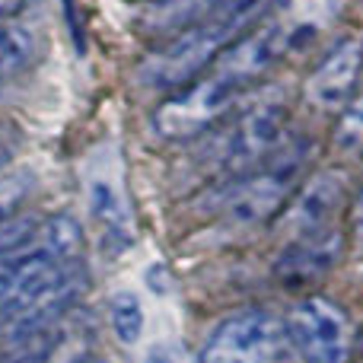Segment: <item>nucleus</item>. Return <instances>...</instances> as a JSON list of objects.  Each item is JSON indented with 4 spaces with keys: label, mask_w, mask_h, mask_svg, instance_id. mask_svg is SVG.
Returning a JSON list of instances; mask_svg holds the SVG:
<instances>
[{
    "label": "nucleus",
    "mask_w": 363,
    "mask_h": 363,
    "mask_svg": "<svg viewBox=\"0 0 363 363\" xmlns=\"http://www.w3.org/2000/svg\"><path fill=\"white\" fill-rule=\"evenodd\" d=\"M144 363H194V360L176 341H163V345H153L150 351H147Z\"/></svg>",
    "instance_id": "f3484780"
},
{
    "label": "nucleus",
    "mask_w": 363,
    "mask_h": 363,
    "mask_svg": "<svg viewBox=\"0 0 363 363\" xmlns=\"http://www.w3.org/2000/svg\"><path fill=\"white\" fill-rule=\"evenodd\" d=\"M284 131L287 106L281 99H258L226 128L220 140V166L233 176H245L284 144Z\"/></svg>",
    "instance_id": "423d86ee"
},
{
    "label": "nucleus",
    "mask_w": 363,
    "mask_h": 363,
    "mask_svg": "<svg viewBox=\"0 0 363 363\" xmlns=\"http://www.w3.org/2000/svg\"><path fill=\"white\" fill-rule=\"evenodd\" d=\"M29 191H32L29 176H4L0 179V223L19 217V211H23Z\"/></svg>",
    "instance_id": "dca6fc26"
},
{
    "label": "nucleus",
    "mask_w": 363,
    "mask_h": 363,
    "mask_svg": "<svg viewBox=\"0 0 363 363\" xmlns=\"http://www.w3.org/2000/svg\"><path fill=\"white\" fill-rule=\"evenodd\" d=\"M354 233L363 239V188H360V194H357V201H354Z\"/></svg>",
    "instance_id": "a211bd4d"
},
{
    "label": "nucleus",
    "mask_w": 363,
    "mask_h": 363,
    "mask_svg": "<svg viewBox=\"0 0 363 363\" xmlns=\"http://www.w3.org/2000/svg\"><path fill=\"white\" fill-rule=\"evenodd\" d=\"M242 99V89L226 80L217 67H207L188 86L176 89L163 99L153 115V128L166 140H191L217 128Z\"/></svg>",
    "instance_id": "7ed1b4c3"
},
{
    "label": "nucleus",
    "mask_w": 363,
    "mask_h": 363,
    "mask_svg": "<svg viewBox=\"0 0 363 363\" xmlns=\"http://www.w3.org/2000/svg\"><path fill=\"white\" fill-rule=\"evenodd\" d=\"M38 48V35L29 23L13 16L10 10H0V77H13L29 67Z\"/></svg>",
    "instance_id": "f8f14e48"
},
{
    "label": "nucleus",
    "mask_w": 363,
    "mask_h": 363,
    "mask_svg": "<svg viewBox=\"0 0 363 363\" xmlns=\"http://www.w3.org/2000/svg\"><path fill=\"white\" fill-rule=\"evenodd\" d=\"M363 77V42L354 35L338 38L322 55L306 80V102L319 112H341L360 93Z\"/></svg>",
    "instance_id": "6e6552de"
},
{
    "label": "nucleus",
    "mask_w": 363,
    "mask_h": 363,
    "mask_svg": "<svg viewBox=\"0 0 363 363\" xmlns=\"http://www.w3.org/2000/svg\"><path fill=\"white\" fill-rule=\"evenodd\" d=\"M108 313H112V332L118 335V341L138 345L140 335H144V306H140L138 296L128 294V290L115 294Z\"/></svg>",
    "instance_id": "4468645a"
},
{
    "label": "nucleus",
    "mask_w": 363,
    "mask_h": 363,
    "mask_svg": "<svg viewBox=\"0 0 363 363\" xmlns=\"http://www.w3.org/2000/svg\"><path fill=\"white\" fill-rule=\"evenodd\" d=\"M287 322L271 313L252 309L220 322L204 345L198 363H294Z\"/></svg>",
    "instance_id": "20e7f679"
},
{
    "label": "nucleus",
    "mask_w": 363,
    "mask_h": 363,
    "mask_svg": "<svg viewBox=\"0 0 363 363\" xmlns=\"http://www.w3.org/2000/svg\"><path fill=\"white\" fill-rule=\"evenodd\" d=\"M335 150L345 157H363V89L338 112L335 125Z\"/></svg>",
    "instance_id": "ddd939ff"
},
{
    "label": "nucleus",
    "mask_w": 363,
    "mask_h": 363,
    "mask_svg": "<svg viewBox=\"0 0 363 363\" xmlns=\"http://www.w3.org/2000/svg\"><path fill=\"white\" fill-rule=\"evenodd\" d=\"M341 245H345V239H341L338 230L294 239L274 262L277 281L287 284V287H309V284L322 281L338 264Z\"/></svg>",
    "instance_id": "9d476101"
},
{
    "label": "nucleus",
    "mask_w": 363,
    "mask_h": 363,
    "mask_svg": "<svg viewBox=\"0 0 363 363\" xmlns=\"http://www.w3.org/2000/svg\"><path fill=\"white\" fill-rule=\"evenodd\" d=\"M258 16H262V0H252V4H242L230 13H220V16L191 26V29L179 32V35H172V38H163V42L153 48V55H147V61L140 64V70H138L140 83L157 89V93H166V96L188 86V83L204 74V70L217 61L220 51H223L233 38L242 35Z\"/></svg>",
    "instance_id": "f257e3e1"
},
{
    "label": "nucleus",
    "mask_w": 363,
    "mask_h": 363,
    "mask_svg": "<svg viewBox=\"0 0 363 363\" xmlns=\"http://www.w3.org/2000/svg\"><path fill=\"white\" fill-rule=\"evenodd\" d=\"M0 363H26L23 354H0Z\"/></svg>",
    "instance_id": "6ab92c4d"
},
{
    "label": "nucleus",
    "mask_w": 363,
    "mask_h": 363,
    "mask_svg": "<svg viewBox=\"0 0 363 363\" xmlns=\"http://www.w3.org/2000/svg\"><path fill=\"white\" fill-rule=\"evenodd\" d=\"M287 335L300 363H347L351 325L325 296H306L287 315Z\"/></svg>",
    "instance_id": "0eeeda50"
},
{
    "label": "nucleus",
    "mask_w": 363,
    "mask_h": 363,
    "mask_svg": "<svg viewBox=\"0 0 363 363\" xmlns=\"http://www.w3.org/2000/svg\"><path fill=\"white\" fill-rule=\"evenodd\" d=\"M77 268H83V264L64 262L61 255H55V252L45 245L42 226H38L35 239H32L26 249H19L16 255L0 262V322L16 315L19 309L29 306L45 290L67 281Z\"/></svg>",
    "instance_id": "39448f33"
},
{
    "label": "nucleus",
    "mask_w": 363,
    "mask_h": 363,
    "mask_svg": "<svg viewBox=\"0 0 363 363\" xmlns=\"http://www.w3.org/2000/svg\"><path fill=\"white\" fill-rule=\"evenodd\" d=\"M306 160H309L306 140L290 147L281 144L262 166H255L245 176H236V182L223 191V213L239 226L271 220L294 198V185L300 179Z\"/></svg>",
    "instance_id": "f03ea898"
},
{
    "label": "nucleus",
    "mask_w": 363,
    "mask_h": 363,
    "mask_svg": "<svg viewBox=\"0 0 363 363\" xmlns=\"http://www.w3.org/2000/svg\"><path fill=\"white\" fill-rule=\"evenodd\" d=\"M347 176L341 169H322L303 182V188L287 201V226L294 239L319 236L338 230V217L347 207Z\"/></svg>",
    "instance_id": "1a4fd4ad"
},
{
    "label": "nucleus",
    "mask_w": 363,
    "mask_h": 363,
    "mask_svg": "<svg viewBox=\"0 0 363 363\" xmlns=\"http://www.w3.org/2000/svg\"><path fill=\"white\" fill-rule=\"evenodd\" d=\"M67 363H106V360H99V357H86V354H80V357H74V360H67Z\"/></svg>",
    "instance_id": "aec40b11"
},
{
    "label": "nucleus",
    "mask_w": 363,
    "mask_h": 363,
    "mask_svg": "<svg viewBox=\"0 0 363 363\" xmlns=\"http://www.w3.org/2000/svg\"><path fill=\"white\" fill-rule=\"evenodd\" d=\"M38 220H32V217H13V220H6V223H0V262L4 258H10V255H16L19 249H26V245L35 239V233H38Z\"/></svg>",
    "instance_id": "2eb2a0df"
},
{
    "label": "nucleus",
    "mask_w": 363,
    "mask_h": 363,
    "mask_svg": "<svg viewBox=\"0 0 363 363\" xmlns=\"http://www.w3.org/2000/svg\"><path fill=\"white\" fill-rule=\"evenodd\" d=\"M242 4H252V0H153L150 6H144L138 26L157 42H163V38H172L179 32L191 29V26L207 23V19L230 13Z\"/></svg>",
    "instance_id": "9b49d317"
}]
</instances>
